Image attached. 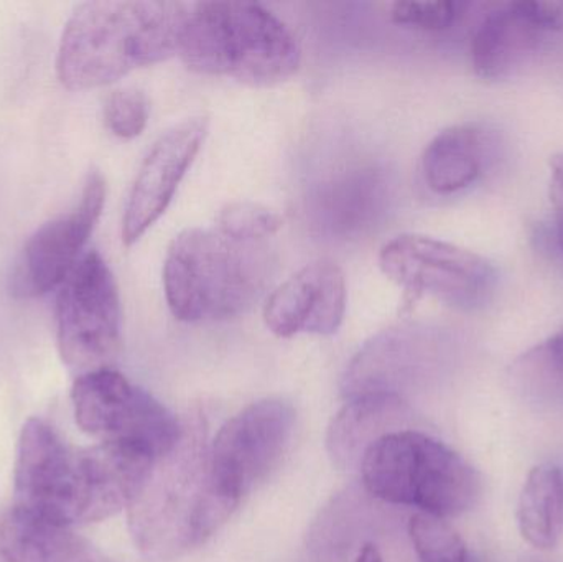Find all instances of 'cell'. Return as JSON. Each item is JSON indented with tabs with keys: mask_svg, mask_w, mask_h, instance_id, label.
<instances>
[{
	"mask_svg": "<svg viewBox=\"0 0 563 562\" xmlns=\"http://www.w3.org/2000/svg\"><path fill=\"white\" fill-rule=\"evenodd\" d=\"M154 464L132 445L71 448L48 425L30 419L16 448L13 508L66 528L106 520L131 505Z\"/></svg>",
	"mask_w": 563,
	"mask_h": 562,
	"instance_id": "1",
	"label": "cell"
},
{
	"mask_svg": "<svg viewBox=\"0 0 563 562\" xmlns=\"http://www.w3.org/2000/svg\"><path fill=\"white\" fill-rule=\"evenodd\" d=\"M190 5L170 0H92L73 10L56 53L69 91L112 85L180 48Z\"/></svg>",
	"mask_w": 563,
	"mask_h": 562,
	"instance_id": "2",
	"label": "cell"
},
{
	"mask_svg": "<svg viewBox=\"0 0 563 562\" xmlns=\"http://www.w3.org/2000/svg\"><path fill=\"white\" fill-rule=\"evenodd\" d=\"M218 487L208 448L180 444L158 459L129 505V527L144 557L172 561L207 543L238 508Z\"/></svg>",
	"mask_w": 563,
	"mask_h": 562,
	"instance_id": "3",
	"label": "cell"
},
{
	"mask_svg": "<svg viewBox=\"0 0 563 562\" xmlns=\"http://www.w3.org/2000/svg\"><path fill=\"white\" fill-rule=\"evenodd\" d=\"M178 55L191 71L267 88L300 66L287 25L261 3L210 0L190 5Z\"/></svg>",
	"mask_w": 563,
	"mask_h": 562,
	"instance_id": "4",
	"label": "cell"
},
{
	"mask_svg": "<svg viewBox=\"0 0 563 562\" xmlns=\"http://www.w3.org/2000/svg\"><path fill=\"white\" fill-rule=\"evenodd\" d=\"M267 276L269 261L257 243L188 228L174 238L165 256V299L181 322L227 320L257 302Z\"/></svg>",
	"mask_w": 563,
	"mask_h": 562,
	"instance_id": "5",
	"label": "cell"
},
{
	"mask_svg": "<svg viewBox=\"0 0 563 562\" xmlns=\"http://www.w3.org/2000/svg\"><path fill=\"white\" fill-rule=\"evenodd\" d=\"M361 477L373 497L443 520L472 510L482 495V478L462 455L417 431L387 432L367 445Z\"/></svg>",
	"mask_w": 563,
	"mask_h": 562,
	"instance_id": "6",
	"label": "cell"
},
{
	"mask_svg": "<svg viewBox=\"0 0 563 562\" xmlns=\"http://www.w3.org/2000/svg\"><path fill=\"white\" fill-rule=\"evenodd\" d=\"M56 342L76 378L111 368L122 342V307L111 267L91 250L76 264L56 297Z\"/></svg>",
	"mask_w": 563,
	"mask_h": 562,
	"instance_id": "7",
	"label": "cell"
},
{
	"mask_svg": "<svg viewBox=\"0 0 563 562\" xmlns=\"http://www.w3.org/2000/svg\"><path fill=\"white\" fill-rule=\"evenodd\" d=\"M383 273L417 302L433 297L462 312L483 309L498 284V269L475 251L426 234H400L384 244Z\"/></svg>",
	"mask_w": 563,
	"mask_h": 562,
	"instance_id": "8",
	"label": "cell"
},
{
	"mask_svg": "<svg viewBox=\"0 0 563 562\" xmlns=\"http://www.w3.org/2000/svg\"><path fill=\"white\" fill-rule=\"evenodd\" d=\"M71 401L86 434L106 444L134 445L155 461L170 454L185 434L162 403L112 368L76 378Z\"/></svg>",
	"mask_w": 563,
	"mask_h": 562,
	"instance_id": "9",
	"label": "cell"
},
{
	"mask_svg": "<svg viewBox=\"0 0 563 562\" xmlns=\"http://www.w3.org/2000/svg\"><path fill=\"white\" fill-rule=\"evenodd\" d=\"M294 425V408L280 399L253 403L231 418L208 448L211 474L221 492L241 504L279 465Z\"/></svg>",
	"mask_w": 563,
	"mask_h": 562,
	"instance_id": "10",
	"label": "cell"
},
{
	"mask_svg": "<svg viewBox=\"0 0 563 562\" xmlns=\"http://www.w3.org/2000/svg\"><path fill=\"white\" fill-rule=\"evenodd\" d=\"M104 203V177L98 170L91 172L79 203L38 228L20 251L10 274V294L15 299H36L62 287L85 256L82 250L98 227Z\"/></svg>",
	"mask_w": 563,
	"mask_h": 562,
	"instance_id": "11",
	"label": "cell"
},
{
	"mask_svg": "<svg viewBox=\"0 0 563 562\" xmlns=\"http://www.w3.org/2000/svg\"><path fill=\"white\" fill-rule=\"evenodd\" d=\"M563 33V2L515 0L486 13L472 40V66L485 81H501L528 65Z\"/></svg>",
	"mask_w": 563,
	"mask_h": 562,
	"instance_id": "12",
	"label": "cell"
},
{
	"mask_svg": "<svg viewBox=\"0 0 563 562\" xmlns=\"http://www.w3.org/2000/svg\"><path fill=\"white\" fill-rule=\"evenodd\" d=\"M208 134V119L188 118L168 129L148 151L132 185L122 218L125 246L137 243L174 200Z\"/></svg>",
	"mask_w": 563,
	"mask_h": 562,
	"instance_id": "13",
	"label": "cell"
},
{
	"mask_svg": "<svg viewBox=\"0 0 563 562\" xmlns=\"http://www.w3.org/2000/svg\"><path fill=\"white\" fill-rule=\"evenodd\" d=\"M346 277L333 261H314L282 283L264 307L267 329L280 339L338 332L346 313Z\"/></svg>",
	"mask_w": 563,
	"mask_h": 562,
	"instance_id": "14",
	"label": "cell"
},
{
	"mask_svg": "<svg viewBox=\"0 0 563 562\" xmlns=\"http://www.w3.org/2000/svg\"><path fill=\"white\" fill-rule=\"evenodd\" d=\"M486 157L488 139L478 124L450 125L423 151V180L433 194H460L485 174Z\"/></svg>",
	"mask_w": 563,
	"mask_h": 562,
	"instance_id": "15",
	"label": "cell"
},
{
	"mask_svg": "<svg viewBox=\"0 0 563 562\" xmlns=\"http://www.w3.org/2000/svg\"><path fill=\"white\" fill-rule=\"evenodd\" d=\"M88 541L16 508L0 514V562H102Z\"/></svg>",
	"mask_w": 563,
	"mask_h": 562,
	"instance_id": "16",
	"label": "cell"
},
{
	"mask_svg": "<svg viewBox=\"0 0 563 562\" xmlns=\"http://www.w3.org/2000/svg\"><path fill=\"white\" fill-rule=\"evenodd\" d=\"M519 533L529 547L554 550L563 533V472L541 464L529 472L518 504Z\"/></svg>",
	"mask_w": 563,
	"mask_h": 562,
	"instance_id": "17",
	"label": "cell"
},
{
	"mask_svg": "<svg viewBox=\"0 0 563 562\" xmlns=\"http://www.w3.org/2000/svg\"><path fill=\"white\" fill-rule=\"evenodd\" d=\"M399 409H402V403L387 392H371L354 399L331 426L328 438L331 454L343 461L354 458L361 444L366 442L367 449V445L379 439L374 432L383 426H389Z\"/></svg>",
	"mask_w": 563,
	"mask_h": 562,
	"instance_id": "18",
	"label": "cell"
},
{
	"mask_svg": "<svg viewBox=\"0 0 563 562\" xmlns=\"http://www.w3.org/2000/svg\"><path fill=\"white\" fill-rule=\"evenodd\" d=\"M511 379L529 399L563 403V327L515 360Z\"/></svg>",
	"mask_w": 563,
	"mask_h": 562,
	"instance_id": "19",
	"label": "cell"
},
{
	"mask_svg": "<svg viewBox=\"0 0 563 562\" xmlns=\"http://www.w3.org/2000/svg\"><path fill=\"white\" fill-rule=\"evenodd\" d=\"M383 200V181L373 170L361 172L334 184L327 197V207L320 210L327 227L341 233L366 227L373 210Z\"/></svg>",
	"mask_w": 563,
	"mask_h": 562,
	"instance_id": "20",
	"label": "cell"
},
{
	"mask_svg": "<svg viewBox=\"0 0 563 562\" xmlns=\"http://www.w3.org/2000/svg\"><path fill=\"white\" fill-rule=\"evenodd\" d=\"M409 535L419 562H470L462 537L443 518L416 514Z\"/></svg>",
	"mask_w": 563,
	"mask_h": 562,
	"instance_id": "21",
	"label": "cell"
},
{
	"mask_svg": "<svg viewBox=\"0 0 563 562\" xmlns=\"http://www.w3.org/2000/svg\"><path fill=\"white\" fill-rule=\"evenodd\" d=\"M220 233L231 240L243 243H257L264 238L273 236L284 224V218L273 208L254 201H234L227 205L218 214Z\"/></svg>",
	"mask_w": 563,
	"mask_h": 562,
	"instance_id": "22",
	"label": "cell"
},
{
	"mask_svg": "<svg viewBox=\"0 0 563 562\" xmlns=\"http://www.w3.org/2000/svg\"><path fill=\"white\" fill-rule=\"evenodd\" d=\"M151 118V102L141 89H115L106 98L104 122L115 137H139L147 128Z\"/></svg>",
	"mask_w": 563,
	"mask_h": 562,
	"instance_id": "23",
	"label": "cell"
},
{
	"mask_svg": "<svg viewBox=\"0 0 563 562\" xmlns=\"http://www.w3.org/2000/svg\"><path fill=\"white\" fill-rule=\"evenodd\" d=\"M465 9V2H453V0H435V2L406 0V2L393 3L390 19L397 25L407 26V29L420 30V32H443L455 25Z\"/></svg>",
	"mask_w": 563,
	"mask_h": 562,
	"instance_id": "24",
	"label": "cell"
},
{
	"mask_svg": "<svg viewBox=\"0 0 563 562\" xmlns=\"http://www.w3.org/2000/svg\"><path fill=\"white\" fill-rule=\"evenodd\" d=\"M549 201L554 214L555 236L563 251V152L549 158Z\"/></svg>",
	"mask_w": 563,
	"mask_h": 562,
	"instance_id": "25",
	"label": "cell"
},
{
	"mask_svg": "<svg viewBox=\"0 0 563 562\" xmlns=\"http://www.w3.org/2000/svg\"><path fill=\"white\" fill-rule=\"evenodd\" d=\"M356 562H383V558H380L379 551H377L376 548L367 544V547H364L363 550H361Z\"/></svg>",
	"mask_w": 563,
	"mask_h": 562,
	"instance_id": "26",
	"label": "cell"
},
{
	"mask_svg": "<svg viewBox=\"0 0 563 562\" xmlns=\"http://www.w3.org/2000/svg\"><path fill=\"white\" fill-rule=\"evenodd\" d=\"M102 562H108V561H102Z\"/></svg>",
	"mask_w": 563,
	"mask_h": 562,
	"instance_id": "27",
	"label": "cell"
}]
</instances>
